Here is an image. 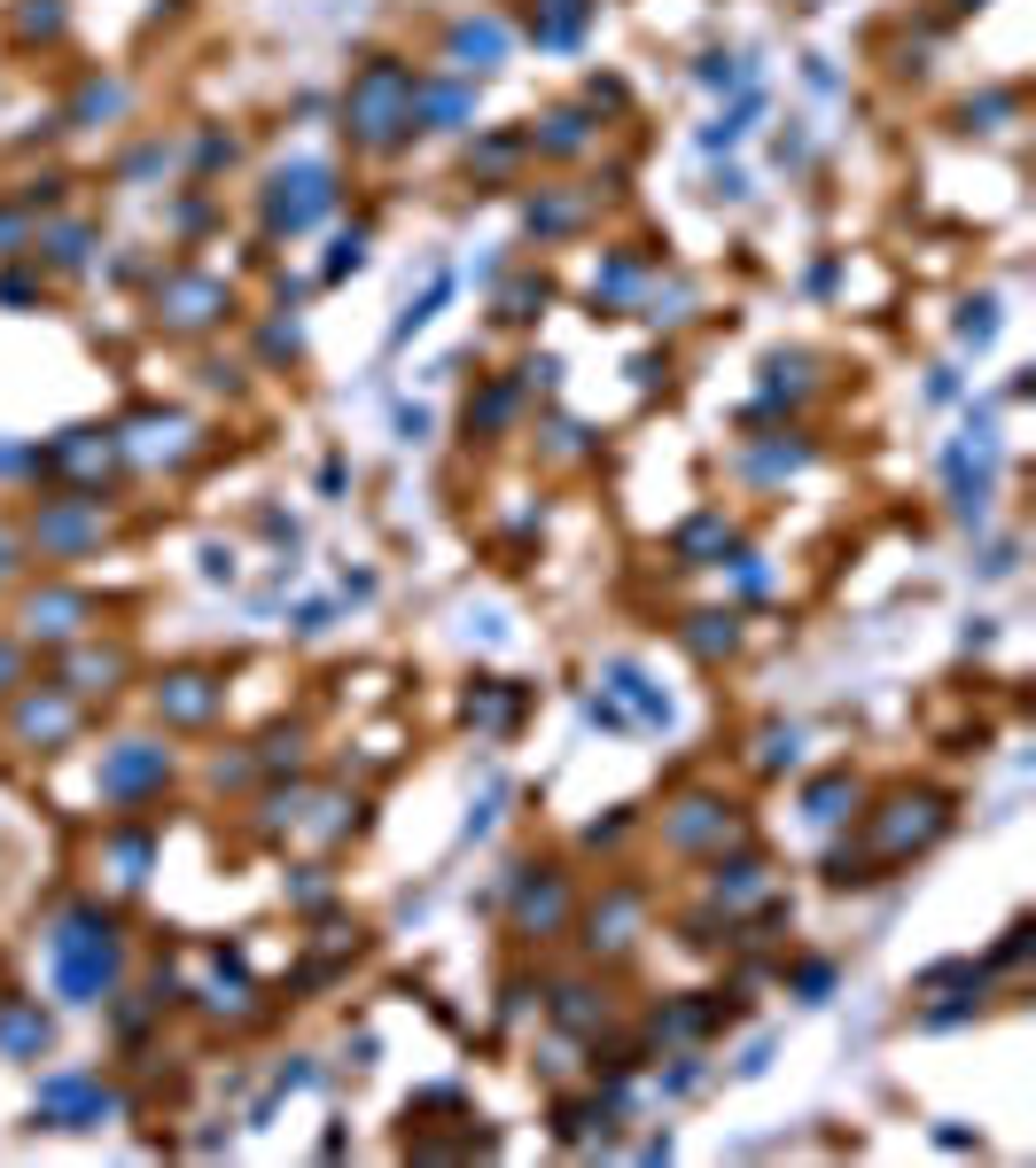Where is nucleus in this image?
Returning <instances> with one entry per match:
<instances>
[{
	"instance_id": "obj_2",
	"label": "nucleus",
	"mask_w": 1036,
	"mask_h": 1168,
	"mask_svg": "<svg viewBox=\"0 0 1036 1168\" xmlns=\"http://www.w3.org/2000/svg\"><path fill=\"white\" fill-rule=\"evenodd\" d=\"M499 47H507V39H499V24H484V32H460V55H499Z\"/></svg>"
},
{
	"instance_id": "obj_1",
	"label": "nucleus",
	"mask_w": 1036,
	"mask_h": 1168,
	"mask_svg": "<svg viewBox=\"0 0 1036 1168\" xmlns=\"http://www.w3.org/2000/svg\"><path fill=\"white\" fill-rule=\"evenodd\" d=\"M273 187H280V179H273ZM312 211H327V172H320V164L297 172V195H289V187L273 195V226H304Z\"/></svg>"
}]
</instances>
